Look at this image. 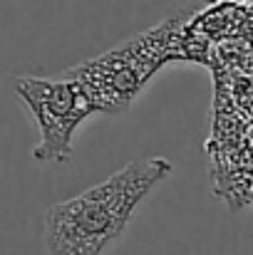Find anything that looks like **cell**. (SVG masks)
<instances>
[{
  "mask_svg": "<svg viewBox=\"0 0 253 255\" xmlns=\"http://www.w3.org/2000/svg\"><path fill=\"white\" fill-rule=\"evenodd\" d=\"M171 169L164 156L134 159L102 183L52 203L42 223L47 255H104L122 238L142 201L169 178Z\"/></svg>",
  "mask_w": 253,
  "mask_h": 255,
  "instance_id": "1",
  "label": "cell"
},
{
  "mask_svg": "<svg viewBox=\"0 0 253 255\" xmlns=\"http://www.w3.org/2000/svg\"><path fill=\"white\" fill-rule=\"evenodd\" d=\"M191 15H171L162 25L149 27L142 35L92 57L67 75L75 77L94 102L97 112L117 114L127 112L149 80L169 62L186 60L184 55V25Z\"/></svg>",
  "mask_w": 253,
  "mask_h": 255,
  "instance_id": "2",
  "label": "cell"
},
{
  "mask_svg": "<svg viewBox=\"0 0 253 255\" xmlns=\"http://www.w3.org/2000/svg\"><path fill=\"white\" fill-rule=\"evenodd\" d=\"M12 87L37 129L32 159L37 164H65L72 156L77 129L97 114L89 94L67 72L62 77H15Z\"/></svg>",
  "mask_w": 253,
  "mask_h": 255,
  "instance_id": "3",
  "label": "cell"
},
{
  "mask_svg": "<svg viewBox=\"0 0 253 255\" xmlns=\"http://www.w3.org/2000/svg\"><path fill=\"white\" fill-rule=\"evenodd\" d=\"M231 2H246V0H231Z\"/></svg>",
  "mask_w": 253,
  "mask_h": 255,
  "instance_id": "4",
  "label": "cell"
}]
</instances>
